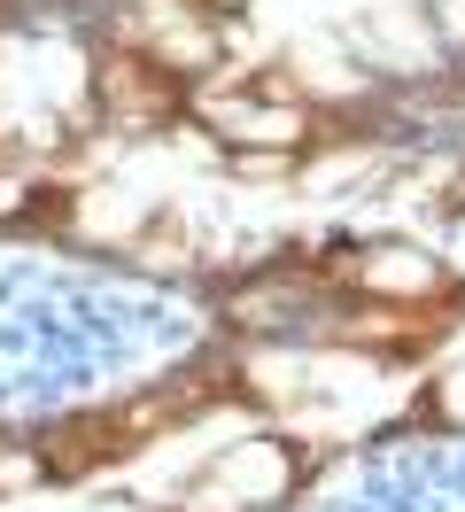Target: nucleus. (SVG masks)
Here are the masks:
<instances>
[{"label": "nucleus", "mask_w": 465, "mask_h": 512, "mask_svg": "<svg viewBox=\"0 0 465 512\" xmlns=\"http://www.w3.org/2000/svg\"><path fill=\"white\" fill-rule=\"evenodd\" d=\"M442 288V272H434L427 256L411 249H372L357 256V295H388V303H419V295Z\"/></svg>", "instance_id": "20e7f679"}, {"label": "nucleus", "mask_w": 465, "mask_h": 512, "mask_svg": "<svg viewBox=\"0 0 465 512\" xmlns=\"http://www.w3.org/2000/svg\"><path fill=\"white\" fill-rule=\"evenodd\" d=\"M210 8H241V0H210Z\"/></svg>", "instance_id": "9b49d317"}, {"label": "nucleus", "mask_w": 465, "mask_h": 512, "mask_svg": "<svg viewBox=\"0 0 465 512\" xmlns=\"http://www.w3.org/2000/svg\"><path fill=\"white\" fill-rule=\"evenodd\" d=\"M186 249V233H179V218H155L140 241H132V256H148V264H171V256Z\"/></svg>", "instance_id": "0eeeda50"}, {"label": "nucleus", "mask_w": 465, "mask_h": 512, "mask_svg": "<svg viewBox=\"0 0 465 512\" xmlns=\"http://www.w3.org/2000/svg\"><path fill=\"white\" fill-rule=\"evenodd\" d=\"M303 132H310L303 101H272V109H248L241 125H233V140H248V148H295Z\"/></svg>", "instance_id": "39448f33"}, {"label": "nucleus", "mask_w": 465, "mask_h": 512, "mask_svg": "<svg viewBox=\"0 0 465 512\" xmlns=\"http://www.w3.org/2000/svg\"><path fill=\"white\" fill-rule=\"evenodd\" d=\"M132 443V427H124V412H70L55 419L47 435H39V474L55 481H86L93 466H109V458H124Z\"/></svg>", "instance_id": "f03ea898"}, {"label": "nucleus", "mask_w": 465, "mask_h": 512, "mask_svg": "<svg viewBox=\"0 0 465 512\" xmlns=\"http://www.w3.org/2000/svg\"><path fill=\"white\" fill-rule=\"evenodd\" d=\"M434 412H450V419H465V373L450 388H442V396H434Z\"/></svg>", "instance_id": "1a4fd4ad"}, {"label": "nucleus", "mask_w": 465, "mask_h": 512, "mask_svg": "<svg viewBox=\"0 0 465 512\" xmlns=\"http://www.w3.org/2000/svg\"><path fill=\"white\" fill-rule=\"evenodd\" d=\"M233 171H248V179H279V171H287V156H279V148H248Z\"/></svg>", "instance_id": "6e6552de"}, {"label": "nucleus", "mask_w": 465, "mask_h": 512, "mask_svg": "<svg viewBox=\"0 0 465 512\" xmlns=\"http://www.w3.org/2000/svg\"><path fill=\"white\" fill-rule=\"evenodd\" d=\"M458 319H465V288H442L434 303H365L357 319H334L326 334H334V342H357V350H380V357H419Z\"/></svg>", "instance_id": "f257e3e1"}, {"label": "nucleus", "mask_w": 465, "mask_h": 512, "mask_svg": "<svg viewBox=\"0 0 465 512\" xmlns=\"http://www.w3.org/2000/svg\"><path fill=\"white\" fill-rule=\"evenodd\" d=\"M101 101L117 125H163L179 109V78L148 55H101Z\"/></svg>", "instance_id": "7ed1b4c3"}, {"label": "nucleus", "mask_w": 465, "mask_h": 512, "mask_svg": "<svg viewBox=\"0 0 465 512\" xmlns=\"http://www.w3.org/2000/svg\"><path fill=\"white\" fill-rule=\"evenodd\" d=\"M450 32H458V39H465V0H450Z\"/></svg>", "instance_id": "9d476101"}, {"label": "nucleus", "mask_w": 465, "mask_h": 512, "mask_svg": "<svg viewBox=\"0 0 465 512\" xmlns=\"http://www.w3.org/2000/svg\"><path fill=\"white\" fill-rule=\"evenodd\" d=\"M155 55L179 63V70H210V39H202V32H163V39H155Z\"/></svg>", "instance_id": "423d86ee"}]
</instances>
